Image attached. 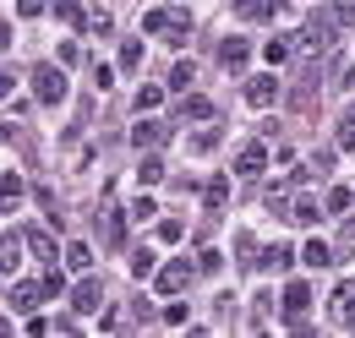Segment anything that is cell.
I'll use <instances>...</instances> for the list:
<instances>
[{"label":"cell","mask_w":355,"mask_h":338,"mask_svg":"<svg viewBox=\"0 0 355 338\" xmlns=\"http://www.w3.org/2000/svg\"><path fill=\"white\" fill-rule=\"evenodd\" d=\"M306 305H311V284H301V278H290L284 284V322L301 333L306 328Z\"/></svg>","instance_id":"1"},{"label":"cell","mask_w":355,"mask_h":338,"mask_svg":"<svg viewBox=\"0 0 355 338\" xmlns=\"http://www.w3.org/2000/svg\"><path fill=\"white\" fill-rule=\"evenodd\" d=\"M33 93H39V104H60L66 98V71L60 66H39L33 71Z\"/></svg>","instance_id":"2"},{"label":"cell","mask_w":355,"mask_h":338,"mask_svg":"<svg viewBox=\"0 0 355 338\" xmlns=\"http://www.w3.org/2000/svg\"><path fill=\"white\" fill-rule=\"evenodd\" d=\"M279 93H284L279 77H252V82H246V104H252V109H268V104H279Z\"/></svg>","instance_id":"3"},{"label":"cell","mask_w":355,"mask_h":338,"mask_svg":"<svg viewBox=\"0 0 355 338\" xmlns=\"http://www.w3.org/2000/svg\"><path fill=\"white\" fill-rule=\"evenodd\" d=\"M153 284H159V295H180V290L191 284V267H186V256H180V262H170V267H159V278H153Z\"/></svg>","instance_id":"4"},{"label":"cell","mask_w":355,"mask_h":338,"mask_svg":"<svg viewBox=\"0 0 355 338\" xmlns=\"http://www.w3.org/2000/svg\"><path fill=\"white\" fill-rule=\"evenodd\" d=\"M301 44H306V49H317V55H322V49L334 44V17H311L306 28H301Z\"/></svg>","instance_id":"5"},{"label":"cell","mask_w":355,"mask_h":338,"mask_svg":"<svg viewBox=\"0 0 355 338\" xmlns=\"http://www.w3.org/2000/svg\"><path fill=\"white\" fill-rule=\"evenodd\" d=\"M246 60H252L246 39H224L219 44V66H224V71H246Z\"/></svg>","instance_id":"6"},{"label":"cell","mask_w":355,"mask_h":338,"mask_svg":"<svg viewBox=\"0 0 355 338\" xmlns=\"http://www.w3.org/2000/svg\"><path fill=\"white\" fill-rule=\"evenodd\" d=\"M230 6H235L241 22H268V17L279 11V0H230Z\"/></svg>","instance_id":"7"},{"label":"cell","mask_w":355,"mask_h":338,"mask_svg":"<svg viewBox=\"0 0 355 338\" xmlns=\"http://www.w3.org/2000/svg\"><path fill=\"white\" fill-rule=\"evenodd\" d=\"M44 295H49L44 284H17V290H11V311H22V317H33V305H39Z\"/></svg>","instance_id":"8"},{"label":"cell","mask_w":355,"mask_h":338,"mask_svg":"<svg viewBox=\"0 0 355 338\" xmlns=\"http://www.w3.org/2000/svg\"><path fill=\"white\" fill-rule=\"evenodd\" d=\"M263 164H268V148H263V142H252V148L235 153V175H263Z\"/></svg>","instance_id":"9"},{"label":"cell","mask_w":355,"mask_h":338,"mask_svg":"<svg viewBox=\"0 0 355 338\" xmlns=\"http://www.w3.org/2000/svg\"><path fill=\"white\" fill-rule=\"evenodd\" d=\"M164 136H170L164 121H137V126H132V142H137V148H159Z\"/></svg>","instance_id":"10"},{"label":"cell","mask_w":355,"mask_h":338,"mask_svg":"<svg viewBox=\"0 0 355 338\" xmlns=\"http://www.w3.org/2000/svg\"><path fill=\"white\" fill-rule=\"evenodd\" d=\"M22 240H28V251L39 256V262H55V235H49V229L33 224V229H22Z\"/></svg>","instance_id":"11"},{"label":"cell","mask_w":355,"mask_h":338,"mask_svg":"<svg viewBox=\"0 0 355 338\" xmlns=\"http://www.w3.org/2000/svg\"><path fill=\"white\" fill-rule=\"evenodd\" d=\"M98 295H104V290H98V278H83V284L71 290V305L88 317V311H98Z\"/></svg>","instance_id":"12"},{"label":"cell","mask_w":355,"mask_h":338,"mask_svg":"<svg viewBox=\"0 0 355 338\" xmlns=\"http://www.w3.org/2000/svg\"><path fill=\"white\" fill-rule=\"evenodd\" d=\"M322 213H328V208H317V202H311V197H295V202H290V208H284V218H290V224H317V218H322Z\"/></svg>","instance_id":"13"},{"label":"cell","mask_w":355,"mask_h":338,"mask_svg":"<svg viewBox=\"0 0 355 338\" xmlns=\"http://www.w3.org/2000/svg\"><path fill=\"white\" fill-rule=\"evenodd\" d=\"M301 262H306V267H334V246H328V240H306V246H301Z\"/></svg>","instance_id":"14"},{"label":"cell","mask_w":355,"mask_h":338,"mask_svg":"<svg viewBox=\"0 0 355 338\" xmlns=\"http://www.w3.org/2000/svg\"><path fill=\"white\" fill-rule=\"evenodd\" d=\"M334 317H339V322H355V278L334 290Z\"/></svg>","instance_id":"15"},{"label":"cell","mask_w":355,"mask_h":338,"mask_svg":"<svg viewBox=\"0 0 355 338\" xmlns=\"http://www.w3.org/2000/svg\"><path fill=\"white\" fill-rule=\"evenodd\" d=\"M22 246H28L22 235H0V273H11V267L22 262Z\"/></svg>","instance_id":"16"},{"label":"cell","mask_w":355,"mask_h":338,"mask_svg":"<svg viewBox=\"0 0 355 338\" xmlns=\"http://www.w3.org/2000/svg\"><path fill=\"white\" fill-rule=\"evenodd\" d=\"M22 191H28V186H22V175H6V180H0V213L17 208V202H22Z\"/></svg>","instance_id":"17"},{"label":"cell","mask_w":355,"mask_h":338,"mask_svg":"<svg viewBox=\"0 0 355 338\" xmlns=\"http://www.w3.org/2000/svg\"><path fill=\"white\" fill-rule=\"evenodd\" d=\"M66 267H71V273H88V267H93V246L71 240V246H66Z\"/></svg>","instance_id":"18"},{"label":"cell","mask_w":355,"mask_h":338,"mask_svg":"<svg viewBox=\"0 0 355 338\" xmlns=\"http://www.w3.org/2000/svg\"><path fill=\"white\" fill-rule=\"evenodd\" d=\"M55 17H60V22H66V28H83V22H88V17H83V6H77V0H55Z\"/></svg>","instance_id":"19"},{"label":"cell","mask_w":355,"mask_h":338,"mask_svg":"<svg viewBox=\"0 0 355 338\" xmlns=\"http://www.w3.org/2000/svg\"><path fill=\"white\" fill-rule=\"evenodd\" d=\"M180 121H214V104L208 98H186L180 104Z\"/></svg>","instance_id":"20"},{"label":"cell","mask_w":355,"mask_h":338,"mask_svg":"<svg viewBox=\"0 0 355 338\" xmlns=\"http://www.w3.org/2000/svg\"><path fill=\"white\" fill-rule=\"evenodd\" d=\"M191 82H197V66H191V60H175V71H170V87H175V93H186Z\"/></svg>","instance_id":"21"},{"label":"cell","mask_w":355,"mask_h":338,"mask_svg":"<svg viewBox=\"0 0 355 338\" xmlns=\"http://www.w3.org/2000/svg\"><path fill=\"white\" fill-rule=\"evenodd\" d=\"M137 180H142V186H159V180H164V164H159V159L148 153V159L137 164Z\"/></svg>","instance_id":"22"},{"label":"cell","mask_w":355,"mask_h":338,"mask_svg":"<svg viewBox=\"0 0 355 338\" xmlns=\"http://www.w3.org/2000/svg\"><path fill=\"white\" fill-rule=\"evenodd\" d=\"M263 60H268V66H284V60H290V39H268L263 44Z\"/></svg>","instance_id":"23"},{"label":"cell","mask_w":355,"mask_h":338,"mask_svg":"<svg viewBox=\"0 0 355 338\" xmlns=\"http://www.w3.org/2000/svg\"><path fill=\"white\" fill-rule=\"evenodd\" d=\"M104 240H110V246L126 240V218H121V213H104Z\"/></svg>","instance_id":"24"},{"label":"cell","mask_w":355,"mask_h":338,"mask_svg":"<svg viewBox=\"0 0 355 338\" xmlns=\"http://www.w3.org/2000/svg\"><path fill=\"white\" fill-rule=\"evenodd\" d=\"M350 202H355V197H350V186H334L322 208H328V213H350Z\"/></svg>","instance_id":"25"},{"label":"cell","mask_w":355,"mask_h":338,"mask_svg":"<svg viewBox=\"0 0 355 338\" xmlns=\"http://www.w3.org/2000/svg\"><path fill=\"white\" fill-rule=\"evenodd\" d=\"M263 267L284 273V267H290V246H268V251H263Z\"/></svg>","instance_id":"26"},{"label":"cell","mask_w":355,"mask_h":338,"mask_svg":"<svg viewBox=\"0 0 355 338\" xmlns=\"http://www.w3.org/2000/svg\"><path fill=\"white\" fill-rule=\"evenodd\" d=\"M170 22H175V11H148V17H142V33H164Z\"/></svg>","instance_id":"27"},{"label":"cell","mask_w":355,"mask_h":338,"mask_svg":"<svg viewBox=\"0 0 355 338\" xmlns=\"http://www.w3.org/2000/svg\"><path fill=\"white\" fill-rule=\"evenodd\" d=\"M224 197H230V180L214 175V180H208V208H224Z\"/></svg>","instance_id":"28"},{"label":"cell","mask_w":355,"mask_h":338,"mask_svg":"<svg viewBox=\"0 0 355 338\" xmlns=\"http://www.w3.org/2000/svg\"><path fill=\"white\" fill-rule=\"evenodd\" d=\"M159 98H164V87H137V115L142 109H159Z\"/></svg>","instance_id":"29"},{"label":"cell","mask_w":355,"mask_h":338,"mask_svg":"<svg viewBox=\"0 0 355 338\" xmlns=\"http://www.w3.org/2000/svg\"><path fill=\"white\" fill-rule=\"evenodd\" d=\"M180 235H186V229H180V218H164V224H159V240H164V246H175Z\"/></svg>","instance_id":"30"},{"label":"cell","mask_w":355,"mask_h":338,"mask_svg":"<svg viewBox=\"0 0 355 338\" xmlns=\"http://www.w3.org/2000/svg\"><path fill=\"white\" fill-rule=\"evenodd\" d=\"M137 66H142V44H126L121 49V71H137Z\"/></svg>","instance_id":"31"},{"label":"cell","mask_w":355,"mask_h":338,"mask_svg":"<svg viewBox=\"0 0 355 338\" xmlns=\"http://www.w3.org/2000/svg\"><path fill=\"white\" fill-rule=\"evenodd\" d=\"M153 273V251H137L132 256V278H148Z\"/></svg>","instance_id":"32"},{"label":"cell","mask_w":355,"mask_h":338,"mask_svg":"<svg viewBox=\"0 0 355 338\" xmlns=\"http://www.w3.org/2000/svg\"><path fill=\"white\" fill-rule=\"evenodd\" d=\"M219 148V131H202V136H191V153H214Z\"/></svg>","instance_id":"33"},{"label":"cell","mask_w":355,"mask_h":338,"mask_svg":"<svg viewBox=\"0 0 355 338\" xmlns=\"http://www.w3.org/2000/svg\"><path fill=\"white\" fill-rule=\"evenodd\" d=\"M44 290H49V295H60V290H66V273H60L55 262H49V273H44Z\"/></svg>","instance_id":"34"},{"label":"cell","mask_w":355,"mask_h":338,"mask_svg":"<svg viewBox=\"0 0 355 338\" xmlns=\"http://www.w3.org/2000/svg\"><path fill=\"white\" fill-rule=\"evenodd\" d=\"M153 208H159L153 197H137V202H132V218H137V224H142V218H153Z\"/></svg>","instance_id":"35"},{"label":"cell","mask_w":355,"mask_h":338,"mask_svg":"<svg viewBox=\"0 0 355 338\" xmlns=\"http://www.w3.org/2000/svg\"><path fill=\"white\" fill-rule=\"evenodd\" d=\"M115 82V71H110V66H93V87H98V93H104V87Z\"/></svg>","instance_id":"36"},{"label":"cell","mask_w":355,"mask_h":338,"mask_svg":"<svg viewBox=\"0 0 355 338\" xmlns=\"http://www.w3.org/2000/svg\"><path fill=\"white\" fill-rule=\"evenodd\" d=\"M334 17H339V22H355V0H334Z\"/></svg>","instance_id":"37"},{"label":"cell","mask_w":355,"mask_h":338,"mask_svg":"<svg viewBox=\"0 0 355 338\" xmlns=\"http://www.w3.org/2000/svg\"><path fill=\"white\" fill-rule=\"evenodd\" d=\"M44 11V0H17V17H39Z\"/></svg>","instance_id":"38"},{"label":"cell","mask_w":355,"mask_h":338,"mask_svg":"<svg viewBox=\"0 0 355 338\" xmlns=\"http://www.w3.org/2000/svg\"><path fill=\"white\" fill-rule=\"evenodd\" d=\"M11 87H17V77H11V71H0V98H11Z\"/></svg>","instance_id":"39"},{"label":"cell","mask_w":355,"mask_h":338,"mask_svg":"<svg viewBox=\"0 0 355 338\" xmlns=\"http://www.w3.org/2000/svg\"><path fill=\"white\" fill-rule=\"evenodd\" d=\"M6 49H11V28H0V55H6Z\"/></svg>","instance_id":"40"}]
</instances>
